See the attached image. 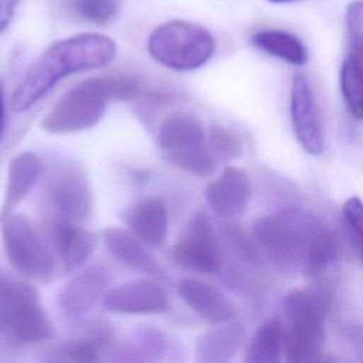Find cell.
Here are the masks:
<instances>
[{
  "label": "cell",
  "mask_w": 363,
  "mask_h": 363,
  "mask_svg": "<svg viewBox=\"0 0 363 363\" xmlns=\"http://www.w3.org/2000/svg\"><path fill=\"white\" fill-rule=\"evenodd\" d=\"M116 55L112 38L84 33L50 45L27 71L13 92L11 106L24 112L71 74L98 69L109 65Z\"/></svg>",
  "instance_id": "obj_1"
},
{
  "label": "cell",
  "mask_w": 363,
  "mask_h": 363,
  "mask_svg": "<svg viewBox=\"0 0 363 363\" xmlns=\"http://www.w3.org/2000/svg\"><path fill=\"white\" fill-rule=\"evenodd\" d=\"M140 92V84L129 75L88 78L67 94L43 116L41 128L54 135L86 130L99 123L112 101H130Z\"/></svg>",
  "instance_id": "obj_2"
},
{
  "label": "cell",
  "mask_w": 363,
  "mask_h": 363,
  "mask_svg": "<svg viewBox=\"0 0 363 363\" xmlns=\"http://www.w3.org/2000/svg\"><path fill=\"white\" fill-rule=\"evenodd\" d=\"M322 225L323 223L308 210L288 207L258 217L252 224V235L259 251L275 267L302 269Z\"/></svg>",
  "instance_id": "obj_3"
},
{
  "label": "cell",
  "mask_w": 363,
  "mask_h": 363,
  "mask_svg": "<svg viewBox=\"0 0 363 363\" xmlns=\"http://www.w3.org/2000/svg\"><path fill=\"white\" fill-rule=\"evenodd\" d=\"M147 50L155 61L170 69L193 71L211 60L216 40L203 26L173 20L150 33Z\"/></svg>",
  "instance_id": "obj_4"
},
{
  "label": "cell",
  "mask_w": 363,
  "mask_h": 363,
  "mask_svg": "<svg viewBox=\"0 0 363 363\" xmlns=\"http://www.w3.org/2000/svg\"><path fill=\"white\" fill-rule=\"evenodd\" d=\"M0 329L18 343H37L52 337V325L33 285L0 277Z\"/></svg>",
  "instance_id": "obj_5"
},
{
  "label": "cell",
  "mask_w": 363,
  "mask_h": 363,
  "mask_svg": "<svg viewBox=\"0 0 363 363\" xmlns=\"http://www.w3.org/2000/svg\"><path fill=\"white\" fill-rule=\"evenodd\" d=\"M159 147L166 160L199 177L213 173V156L201 122L189 113H174L163 121L157 133Z\"/></svg>",
  "instance_id": "obj_6"
},
{
  "label": "cell",
  "mask_w": 363,
  "mask_h": 363,
  "mask_svg": "<svg viewBox=\"0 0 363 363\" xmlns=\"http://www.w3.org/2000/svg\"><path fill=\"white\" fill-rule=\"evenodd\" d=\"M0 233L6 257L17 272L37 281L52 277L54 257L30 220L21 214L9 213L0 218Z\"/></svg>",
  "instance_id": "obj_7"
},
{
  "label": "cell",
  "mask_w": 363,
  "mask_h": 363,
  "mask_svg": "<svg viewBox=\"0 0 363 363\" xmlns=\"http://www.w3.org/2000/svg\"><path fill=\"white\" fill-rule=\"evenodd\" d=\"M172 259L184 271L214 275L223 268L221 250L208 216L197 211L172 247Z\"/></svg>",
  "instance_id": "obj_8"
},
{
  "label": "cell",
  "mask_w": 363,
  "mask_h": 363,
  "mask_svg": "<svg viewBox=\"0 0 363 363\" xmlns=\"http://www.w3.org/2000/svg\"><path fill=\"white\" fill-rule=\"evenodd\" d=\"M47 196L54 220L81 223L92 214V190L84 170L75 163H65L52 174Z\"/></svg>",
  "instance_id": "obj_9"
},
{
  "label": "cell",
  "mask_w": 363,
  "mask_h": 363,
  "mask_svg": "<svg viewBox=\"0 0 363 363\" xmlns=\"http://www.w3.org/2000/svg\"><path fill=\"white\" fill-rule=\"evenodd\" d=\"M109 281V271L102 267H91L78 272L58 294L57 305L61 315L72 323H84L98 301H102Z\"/></svg>",
  "instance_id": "obj_10"
},
{
  "label": "cell",
  "mask_w": 363,
  "mask_h": 363,
  "mask_svg": "<svg viewBox=\"0 0 363 363\" xmlns=\"http://www.w3.org/2000/svg\"><path fill=\"white\" fill-rule=\"evenodd\" d=\"M102 306L112 313L143 315L164 313L170 308L167 292L150 278L133 279L106 289Z\"/></svg>",
  "instance_id": "obj_11"
},
{
  "label": "cell",
  "mask_w": 363,
  "mask_h": 363,
  "mask_svg": "<svg viewBox=\"0 0 363 363\" xmlns=\"http://www.w3.org/2000/svg\"><path fill=\"white\" fill-rule=\"evenodd\" d=\"M291 119L295 136L305 152L318 156L325 146L322 125L308 78L296 74L291 85Z\"/></svg>",
  "instance_id": "obj_12"
},
{
  "label": "cell",
  "mask_w": 363,
  "mask_h": 363,
  "mask_svg": "<svg viewBox=\"0 0 363 363\" xmlns=\"http://www.w3.org/2000/svg\"><path fill=\"white\" fill-rule=\"evenodd\" d=\"M330 302L332 294L322 285L291 291L284 301L289 329L308 332L325 339V319L330 309Z\"/></svg>",
  "instance_id": "obj_13"
},
{
  "label": "cell",
  "mask_w": 363,
  "mask_h": 363,
  "mask_svg": "<svg viewBox=\"0 0 363 363\" xmlns=\"http://www.w3.org/2000/svg\"><path fill=\"white\" fill-rule=\"evenodd\" d=\"M206 200L214 214L234 218L244 213L251 197V182L244 169L227 166L206 187Z\"/></svg>",
  "instance_id": "obj_14"
},
{
  "label": "cell",
  "mask_w": 363,
  "mask_h": 363,
  "mask_svg": "<svg viewBox=\"0 0 363 363\" xmlns=\"http://www.w3.org/2000/svg\"><path fill=\"white\" fill-rule=\"evenodd\" d=\"M177 289L184 303L208 323L220 325L237 316L235 303L221 289L206 281L183 278Z\"/></svg>",
  "instance_id": "obj_15"
},
{
  "label": "cell",
  "mask_w": 363,
  "mask_h": 363,
  "mask_svg": "<svg viewBox=\"0 0 363 363\" xmlns=\"http://www.w3.org/2000/svg\"><path fill=\"white\" fill-rule=\"evenodd\" d=\"M129 230L146 245L160 247L169 228L166 203L160 197H145L125 211Z\"/></svg>",
  "instance_id": "obj_16"
},
{
  "label": "cell",
  "mask_w": 363,
  "mask_h": 363,
  "mask_svg": "<svg viewBox=\"0 0 363 363\" xmlns=\"http://www.w3.org/2000/svg\"><path fill=\"white\" fill-rule=\"evenodd\" d=\"M52 237L58 258L68 272L79 269L96 247L95 234L72 221L54 220Z\"/></svg>",
  "instance_id": "obj_17"
},
{
  "label": "cell",
  "mask_w": 363,
  "mask_h": 363,
  "mask_svg": "<svg viewBox=\"0 0 363 363\" xmlns=\"http://www.w3.org/2000/svg\"><path fill=\"white\" fill-rule=\"evenodd\" d=\"M41 172L43 162L33 152L17 153L10 160L4 197L0 207V218L13 213L14 208L20 206L38 182Z\"/></svg>",
  "instance_id": "obj_18"
},
{
  "label": "cell",
  "mask_w": 363,
  "mask_h": 363,
  "mask_svg": "<svg viewBox=\"0 0 363 363\" xmlns=\"http://www.w3.org/2000/svg\"><path fill=\"white\" fill-rule=\"evenodd\" d=\"M102 238L109 252L126 267L147 275L162 277L160 265L145 247L146 244L140 241L130 230L109 227L104 230Z\"/></svg>",
  "instance_id": "obj_19"
},
{
  "label": "cell",
  "mask_w": 363,
  "mask_h": 363,
  "mask_svg": "<svg viewBox=\"0 0 363 363\" xmlns=\"http://www.w3.org/2000/svg\"><path fill=\"white\" fill-rule=\"evenodd\" d=\"M245 342V329L240 322H224L200 335L196 360L200 363H225L235 357Z\"/></svg>",
  "instance_id": "obj_20"
},
{
  "label": "cell",
  "mask_w": 363,
  "mask_h": 363,
  "mask_svg": "<svg viewBox=\"0 0 363 363\" xmlns=\"http://www.w3.org/2000/svg\"><path fill=\"white\" fill-rule=\"evenodd\" d=\"M250 41L255 48L288 64L303 65L308 61L306 47L296 35L288 31L275 28L259 30L251 35Z\"/></svg>",
  "instance_id": "obj_21"
},
{
  "label": "cell",
  "mask_w": 363,
  "mask_h": 363,
  "mask_svg": "<svg viewBox=\"0 0 363 363\" xmlns=\"http://www.w3.org/2000/svg\"><path fill=\"white\" fill-rule=\"evenodd\" d=\"M285 347V329L279 320L264 322L252 335L245 360L248 363H278Z\"/></svg>",
  "instance_id": "obj_22"
},
{
  "label": "cell",
  "mask_w": 363,
  "mask_h": 363,
  "mask_svg": "<svg viewBox=\"0 0 363 363\" xmlns=\"http://www.w3.org/2000/svg\"><path fill=\"white\" fill-rule=\"evenodd\" d=\"M339 85L352 118L363 121V60L352 51L340 65Z\"/></svg>",
  "instance_id": "obj_23"
},
{
  "label": "cell",
  "mask_w": 363,
  "mask_h": 363,
  "mask_svg": "<svg viewBox=\"0 0 363 363\" xmlns=\"http://www.w3.org/2000/svg\"><path fill=\"white\" fill-rule=\"evenodd\" d=\"M336 237L330 231V228L323 224L308 251V255L302 265V271L308 277H318L336 259Z\"/></svg>",
  "instance_id": "obj_24"
},
{
  "label": "cell",
  "mask_w": 363,
  "mask_h": 363,
  "mask_svg": "<svg viewBox=\"0 0 363 363\" xmlns=\"http://www.w3.org/2000/svg\"><path fill=\"white\" fill-rule=\"evenodd\" d=\"M64 10L75 20L91 24H106L119 11V0H64Z\"/></svg>",
  "instance_id": "obj_25"
},
{
  "label": "cell",
  "mask_w": 363,
  "mask_h": 363,
  "mask_svg": "<svg viewBox=\"0 0 363 363\" xmlns=\"http://www.w3.org/2000/svg\"><path fill=\"white\" fill-rule=\"evenodd\" d=\"M208 146L216 159L234 160L242 153V139L231 128L213 125L208 132Z\"/></svg>",
  "instance_id": "obj_26"
},
{
  "label": "cell",
  "mask_w": 363,
  "mask_h": 363,
  "mask_svg": "<svg viewBox=\"0 0 363 363\" xmlns=\"http://www.w3.org/2000/svg\"><path fill=\"white\" fill-rule=\"evenodd\" d=\"M342 217L352 247L363 267V200L356 196L347 199L342 207Z\"/></svg>",
  "instance_id": "obj_27"
},
{
  "label": "cell",
  "mask_w": 363,
  "mask_h": 363,
  "mask_svg": "<svg viewBox=\"0 0 363 363\" xmlns=\"http://www.w3.org/2000/svg\"><path fill=\"white\" fill-rule=\"evenodd\" d=\"M345 21L350 37V50L363 60V0H354L346 7Z\"/></svg>",
  "instance_id": "obj_28"
},
{
  "label": "cell",
  "mask_w": 363,
  "mask_h": 363,
  "mask_svg": "<svg viewBox=\"0 0 363 363\" xmlns=\"http://www.w3.org/2000/svg\"><path fill=\"white\" fill-rule=\"evenodd\" d=\"M225 240L230 242L233 251L245 262L251 265H259L262 261L258 245H254L237 225H228L225 231Z\"/></svg>",
  "instance_id": "obj_29"
},
{
  "label": "cell",
  "mask_w": 363,
  "mask_h": 363,
  "mask_svg": "<svg viewBox=\"0 0 363 363\" xmlns=\"http://www.w3.org/2000/svg\"><path fill=\"white\" fill-rule=\"evenodd\" d=\"M162 339L156 332H145L138 335L135 342H129L125 353L129 360H149L156 359V353H160Z\"/></svg>",
  "instance_id": "obj_30"
},
{
  "label": "cell",
  "mask_w": 363,
  "mask_h": 363,
  "mask_svg": "<svg viewBox=\"0 0 363 363\" xmlns=\"http://www.w3.org/2000/svg\"><path fill=\"white\" fill-rule=\"evenodd\" d=\"M342 343L346 353L352 360L363 362V328L357 325H349L342 335Z\"/></svg>",
  "instance_id": "obj_31"
},
{
  "label": "cell",
  "mask_w": 363,
  "mask_h": 363,
  "mask_svg": "<svg viewBox=\"0 0 363 363\" xmlns=\"http://www.w3.org/2000/svg\"><path fill=\"white\" fill-rule=\"evenodd\" d=\"M20 1L21 0H0V34L10 26Z\"/></svg>",
  "instance_id": "obj_32"
},
{
  "label": "cell",
  "mask_w": 363,
  "mask_h": 363,
  "mask_svg": "<svg viewBox=\"0 0 363 363\" xmlns=\"http://www.w3.org/2000/svg\"><path fill=\"white\" fill-rule=\"evenodd\" d=\"M4 116H6L4 98H3V92H1V86H0V138H1L3 130H4Z\"/></svg>",
  "instance_id": "obj_33"
},
{
  "label": "cell",
  "mask_w": 363,
  "mask_h": 363,
  "mask_svg": "<svg viewBox=\"0 0 363 363\" xmlns=\"http://www.w3.org/2000/svg\"><path fill=\"white\" fill-rule=\"evenodd\" d=\"M272 3H285V1H294V0H269Z\"/></svg>",
  "instance_id": "obj_34"
}]
</instances>
